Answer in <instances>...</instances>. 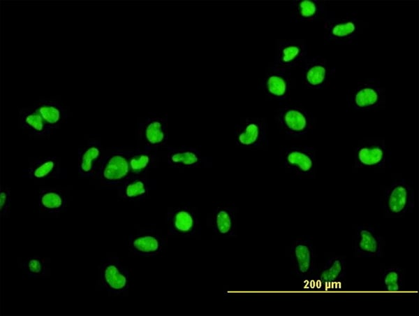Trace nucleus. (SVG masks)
<instances>
[{"instance_id":"1","label":"nucleus","mask_w":419,"mask_h":316,"mask_svg":"<svg viewBox=\"0 0 419 316\" xmlns=\"http://www.w3.org/2000/svg\"><path fill=\"white\" fill-rule=\"evenodd\" d=\"M132 147H112L105 150L95 175L104 187L117 189L131 175L129 157Z\"/></svg>"},{"instance_id":"2","label":"nucleus","mask_w":419,"mask_h":316,"mask_svg":"<svg viewBox=\"0 0 419 316\" xmlns=\"http://www.w3.org/2000/svg\"><path fill=\"white\" fill-rule=\"evenodd\" d=\"M279 128L291 138L306 136L313 128L315 118L301 103L295 101L281 103L274 115Z\"/></svg>"},{"instance_id":"3","label":"nucleus","mask_w":419,"mask_h":316,"mask_svg":"<svg viewBox=\"0 0 419 316\" xmlns=\"http://www.w3.org/2000/svg\"><path fill=\"white\" fill-rule=\"evenodd\" d=\"M385 101V89L376 78L360 79L346 95L348 107L356 111L382 110Z\"/></svg>"},{"instance_id":"4","label":"nucleus","mask_w":419,"mask_h":316,"mask_svg":"<svg viewBox=\"0 0 419 316\" xmlns=\"http://www.w3.org/2000/svg\"><path fill=\"white\" fill-rule=\"evenodd\" d=\"M391 152L383 137L369 136L359 140L353 149L355 169L382 171L390 164Z\"/></svg>"},{"instance_id":"5","label":"nucleus","mask_w":419,"mask_h":316,"mask_svg":"<svg viewBox=\"0 0 419 316\" xmlns=\"http://www.w3.org/2000/svg\"><path fill=\"white\" fill-rule=\"evenodd\" d=\"M380 204L384 215L389 218L411 213L415 206V193L411 182L403 178L395 179L384 189Z\"/></svg>"},{"instance_id":"6","label":"nucleus","mask_w":419,"mask_h":316,"mask_svg":"<svg viewBox=\"0 0 419 316\" xmlns=\"http://www.w3.org/2000/svg\"><path fill=\"white\" fill-rule=\"evenodd\" d=\"M280 163L289 173L300 179H313L317 170L316 150L307 145L284 147L279 153Z\"/></svg>"},{"instance_id":"7","label":"nucleus","mask_w":419,"mask_h":316,"mask_svg":"<svg viewBox=\"0 0 419 316\" xmlns=\"http://www.w3.org/2000/svg\"><path fill=\"white\" fill-rule=\"evenodd\" d=\"M322 20L324 39L329 43L351 44L363 29L364 22L356 13L337 17L335 12L327 10Z\"/></svg>"},{"instance_id":"8","label":"nucleus","mask_w":419,"mask_h":316,"mask_svg":"<svg viewBox=\"0 0 419 316\" xmlns=\"http://www.w3.org/2000/svg\"><path fill=\"white\" fill-rule=\"evenodd\" d=\"M234 142L242 149H265L268 146V124L264 117L242 118L234 128Z\"/></svg>"},{"instance_id":"9","label":"nucleus","mask_w":419,"mask_h":316,"mask_svg":"<svg viewBox=\"0 0 419 316\" xmlns=\"http://www.w3.org/2000/svg\"><path fill=\"white\" fill-rule=\"evenodd\" d=\"M168 235L173 237L192 238L200 229L199 214L190 205L172 206L166 213Z\"/></svg>"},{"instance_id":"10","label":"nucleus","mask_w":419,"mask_h":316,"mask_svg":"<svg viewBox=\"0 0 419 316\" xmlns=\"http://www.w3.org/2000/svg\"><path fill=\"white\" fill-rule=\"evenodd\" d=\"M168 114H149L137 124L136 139L139 145L158 150L167 146Z\"/></svg>"},{"instance_id":"11","label":"nucleus","mask_w":419,"mask_h":316,"mask_svg":"<svg viewBox=\"0 0 419 316\" xmlns=\"http://www.w3.org/2000/svg\"><path fill=\"white\" fill-rule=\"evenodd\" d=\"M98 275L101 286L110 294L123 295L130 288V273L117 257L103 260L98 266Z\"/></svg>"},{"instance_id":"12","label":"nucleus","mask_w":419,"mask_h":316,"mask_svg":"<svg viewBox=\"0 0 419 316\" xmlns=\"http://www.w3.org/2000/svg\"><path fill=\"white\" fill-rule=\"evenodd\" d=\"M308 57V47L304 39L276 41L273 60L269 66L290 71L300 67Z\"/></svg>"},{"instance_id":"13","label":"nucleus","mask_w":419,"mask_h":316,"mask_svg":"<svg viewBox=\"0 0 419 316\" xmlns=\"http://www.w3.org/2000/svg\"><path fill=\"white\" fill-rule=\"evenodd\" d=\"M167 240L163 234L152 227H142L131 234L127 238L129 250L140 257H154L161 253Z\"/></svg>"},{"instance_id":"14","label":"nucleus","mask_w":419,"mask_h":316,"mask_svg":"<svg viewBox=\"0 0 419 316\" xmlns=\"http://www.w3.org/2000/svg\"><path fill=\"white\" fill-rule=\"evenodd\" d=\"M300 69L302 85L311 89L325 87L335 73V68L321 55H308Z\"/></svg>"},{"instance_id":"15","label":"nucleus","mask_w":419,"mask_h":316,"mask_svg":"<svg viewBox=\"0 0 419 316\" xmlns=\"http://www.w3.org/2000/svg\"><path fill=\"white\" fill-rule=\"evenodd\" d=\"M295 85V80L290 71L270 66L261 82V88L266 97L281 103L287 101Z\"/></svg>"},{"instance_id":"16","label":"nucleus","mask_w":419,"mask_h":316,"mask_svg":"<svg viewBox=\"0 0 419 316\" xmlns=\"http://www.w3.org/2000/svg\"><path fill=\"white\" fill-rule=\"evenodd\" d=\"M166 148L167 164L174 168H210L212 165L211 157L205 156L196 147L180 145L168 146Z\"/></svg>"},{"instance_id":"17","label":"nucleus","mask_w":419,"mask_h":316,"mask_svg":"<svg viewBox=\"0 0 419 316\" xmlns=\"http://www.w3.org/2000/svg\"><path fill=\"white\" fill-rule=\"evenodd\" d=\"M385 240L370 224L358 225L353 238L354 252L360 257H379L383 254Z\"/></svg>"},{"instance_id":"18","label":"nucleus","mask_w":419,"mask_h":316,"mask_svg":"<svg viewBox=\"0 0 419 316\" xmlns=\"http://www.w3.org/2000/svg\"><path fill=\"white\" fill-rule=\"evenodd\" d=\"M207 225L217 236L224 238L236 237L237 207L234 204H223L216 206L208 215Z\"/></svg>"},{"instance_id":"19","label":"nucleus","mask_w":419,"mask_h":316,"mask_svg":"<svg viewBox=\"0 0 419 316\" xmlns=\"http://www.w3.org/2000/svg\"><path fill=\"white\" fill-rule=\"evenodd\" d=\"M66 176L60 159L56 156L37 157L22 170V177L34 180L59 179Z\"/></svg>"},{"instance_id":"20","label":"nucleus","mask_w":419,"mask_h":316,"mask_svg":"<svg viewBox=\"0 0 419 316\" xmlns=\"http://www.w3.org/2000/svg\"><path fill=\"white\" fill-rule=\"evenodd\" d=\"M101 142L97 138H89L78 150V171L82 178L94 177L104 154Z\"/></svg>"},{"instance_id":"21","label":"nucleus","mask_w":419,"mask_h":316,"mask_svg":"<svg viewBox=\"0 0 419 316\" xmlns=\"http://www.w3.org/2000/svg\"><path fill=\"white\" fill-rule=\"evenodd\" d=\"M291 264L301 279L308 278L314 268L315 254L311 241L306 238L296 239L290 250Z\"/></svg>"},{"instance_id":"22","label":"nucleus","mask_w":419,"mask_h":316,"mask_svg":"<svg viewBox=\"0 0 419 316\" xmlns=\"http://www.w3.org/2000/svg\"><path fill=\"white\" fill-rule=\"evenodd\" d=\"M156 187V181L147 175H131L116 189L118 196L128 201H139L147 198Z\"/></svg>"},{"instance_id":"23","label":"nucleus","mask_w":419,"mask_h":316,"mask_svg":"<svg viewBox=\"0 0 419 316\" xmlns=\"http://www.w3.org/2000/svg\"><path fill=\"white\" fill-rule=\"evenodd\" d=\"M19 126L29 136L37 139L48 138L54 131L33 106L19 110Z\"/></svg>"},{"instance_id":"24","label":"nucleus","mask_w":419,"mask_h":316,"mask_svg":"<svg viewBox=\"0 0 419 316\" xmlns=\"http://www.w3.org/2000/svg\"><path fill=\"white\" fill-rule=\"evenodd\" d=\"M290 8L291 20L296 23L323 20L328 10L324 2L318 0L293 1Z\"/></svg>"},{"instance_id":"25","label":"nucleus","mask_w":419,"mask_h":316,"mask_svg":"<svg viewBox=\"0 0 419 316\" xmlns=\"http://www.w3.org/2000/svg\"><path fill=\"white\" fill-rule=\"evenodd\" d=\"M158 158V150L146 146H133L129 157L131 175H147L155 167Z\"/></svg>"},{"instance_id":"26","label":"nucleus","mask_w":419,"mask_h":316,"mask_svg":"<svg viewBox=\"0 0 419 316\" xmlns=\"http://www.w3.org/2000/svg\"><path fill=\"white\" fill-rule=\"evenodd\" d=\"M33 107L53 130L59 129L68 118V112L64 106L51 99H40Z\"/></svg>"},{"instance_id":"27","label":"nucleus","mask_w":419,"mask_h":316,"mask_svg":"<svg viewBox=\"0 0 419 316\" xmlns=\"http://www.w3.org/2000/svg\"><path fill=\"white\" fill-rule=\"evenodd\" d=\"M67 202L65 194L54 187L41 189L37 195L38 208L49 214L63 212L66 208Z\"/></svg>"},{"instance_id":"28","label":"nucleus","mask_w":419,"mask_h":316,"mask_svg":"<svg viewBox=\"0 0 419 316\" xmlns=\"http://www.w3.org/2000/svg\"><path fill=\"white\" fill-rule=\"evenodd\" d=\"M345 275V260L336 256L328 260L318 275V279L323 284L330 285L341 282Z\"/></svg>"},{"instance_id":"29","label":"nucleus","mask_w":419,"mask_h":316,"mask_svg":"<svg viewBox=\"0 0 419 316\" xmlns=\"http://www.w3.org/2000/svg\"><path fill=\"white\" fill-rule=\"evenodd\" d=\"M22 268L29 278H41L47 276L49 263L46 259L34 256L24 261Z\"/></svg>"},{"instance_id":"30","label":"nucleus","mask_w":419,"mask_h":316,"mask_svg":"<svg viewBox=\"0 0 419 316\" xmlns=\"http://www.w3.org/2000/svg\"><path fill=\"white\" fill-rule=\"evenodd\" d=\"M402 272L399 268L390 267L383 273L381 282L383 289L388 292H399L402 288Z\"/></svg>"},{"instance_id":"31","label":"nucleus","mask_w":419,"mask_h":316,"mask_svg":"<svg viewBox=\"0 0 419 316\" xmlns=\"http://www.w3.org/2000/svg\"><path fill=\"white\" fill-rule=\"evenodd\" d=\"M10 188L6 186H1L0 189V213L3 218L7 217L10 213Z\"/></svg>"}]
</instances>
